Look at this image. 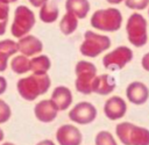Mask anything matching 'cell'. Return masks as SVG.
Instances as JSON below:
<instances>
[{
    "instance_id": "cell-9",
    "label": "cell",
    "mask_w": 149,
    "mask_h": 145,
    "mask_svg": "<svg viewBox=\"0 0 149 145\" xmlns=\"http://www.w3.org/2000/svg\"><path fill=\"white\" fill-rule=\"evenodd\" d=\"M98 116L97 107L88 101H80L69 110V118L78 125H87L95 121Z\"/></svg>"
},
{
    "instance_id": "cell-27",
    "label": "cell",
    "mask_w": 149,
    "mask_h": 145,
    "mask_svg": "<svg viewBox=\"0 0 149 145\" xmlns=\"http://www.w3.org/2000/svg\"><path fill=\"white\" fill-rule=\"evenodd\" d=\"M141 66H142V68L144 71L149 72V52L143 55V57L141 59Z\"/></svg>"
},
{
    "instance_id": "cell-7",
    "label": "cell",
    "mask_w": 149,
    "mask_h": 145,
    "mask_svg": "<svg viewBox=\"0 0 149 145\" xmlns=\"http://www.w3.org/2000/svg\"><path fill=\"white\" fill-rule=\"evenodd\" d=\"M74 74H76V81H74L76 90L84 95L92 94L91 90L92 81L98 74L97 66L91 61L79 60L74 66Z\"/></svg>"
},
{
    "instance_id": "cell-33",
    "label": "cell",
    "mask_w": 149,
    "mask_h": 145,
    "mask_svg": "<svg viewBox=\"0 0 149 145\" xmlns=\"http://www.w3.org/2000/svg\"><path fill=\"white\" fill-rule=\"evenodd\" d=\"M0 1H2V2H5V3L10 5V3H13V2H16L17 0H0Z\"/></svg>"
},
{
    "instance_id": "cell-17",
    "label": "cell",
    "mask_w": 149,
    "mask_h": 145,
    "mask_svg": "<svg viewBox=\"0 0 149 145\" xmlns=\"http://www.w3.org/2000/svg\"><path fill=\"white\" fill-rule=\"evenodd\" d=\"M17 53V44L14 39L6 38L0 41V72H5L8 67L9 58Z\"/></svg>"
},
{
    "instance_id": "cell-22",
    "label": "cell",
    "mask_w": 149,
    "mask_h": 145,
    "mask_svg": "<svg viewBox=\"0 0 149 145\" xmlns=\"http://www.w3.org/2000/svg\"><path fill=\"white\" fill-rule=\"evenodd\" d=\"M10 70L16 74H26L30 71V59L23 55L13 56L9 61Z\"/></svg>"
},
{
    "instance_id": "cell-35",
    "label": "cell",
    "mask_w": 149,
    "mask_h": 145,
    "mask_svg": "<svg viewBox=\"0 0 149 145\" xmlns=\"http://www.w3.org/2000/svg\"><path fill=\"white\" fill-rule=\"evenodd\" d=\"M147 9H148V15H149V6L147 7Z\"/></svg>"
},
{
    "instance_id": "cell-26",
    "label": "cell",
    "mask_w": 149,
    "mask_h": 145,
    "mask_svg": "<svg viewBox=\"0 0 149 145\" xmlns=\"http://www.w3.org/2000/svg\"><path fill=\"white\" fill-rule=\"evenodd\" d=\"M10 116H12V109L9 104L2 99H0V124L8 122Z\"/></svg>"
},
{
    "instance_id": "cell-14",
    "label": "cell",
    "mask_w": 149,
    "mask_h": 145,
    "mask_svg": "<svg viewBox=\"0 0 149 145\" xmlns=\"http://www.w3.org/2000/svg\"><path fill=\"white\" fill-rule=\"evenodd\" d=\"M34 115L36 119L42 123H51L56 119L58 115V109L50 99H43L35 104Z\"/></svg>"
},
{
    "instance_id": "cell-16",
    "label": "cell",
    "mask_w": 149,
    "mask_h": 145,
    "mask_svg": "<svg viewBox=\"0 0 149 145\" xmlns=\"http://www.w3.org/2000/svg\"><path fill=\"white\" fill-rule=\"evenodd\" d=\"M50 100L54 102L58 111H64L71 108L72 102H73V95L69 87L61 85L52 89Z\"/></svg>"
},
{
    "instance_id": "cell-24",
    "label": "cell",
    "mask_w": 149,
    "mask_h": 145,
    "mask_svg": "<svg viewBox=\"0 0 149 145\" xmlns=\"http://www.w3.org/2000/svg\"><path fill=\"white\" fill-rule=\"evenodd\" d=\"M8 20H9V5L0 1V36H2L7 30Z\"/></svg>"
},
{
    "instance_id": "cell-21",
    "label": "cell",
    "mask_w": 149,
    "mask_h": 145,
    "mask_svg": "<svg viewBox=\"0 0 149 145\" xmlns=\"http://www.w3.org/2000/svg\"><path fill=\"white\" fill-rule=\"evenodd\" d=\"M78 24H79V20L74 15L70 13H65L59 21V30L63 35L69 36L77 30Z\"/></svg>"
},
{
    "instance_id": "cell-20",
    "label": "cell",
    "mask_w": 149,
    "mask_h": 145,
    "mask_svg": "<svg viewBox=\"0 0 149 145\" xmlns=\"http://www.w3.org/2000/svg\"><path fill=\"white\" fill-rule=\"evenodd\" d=\"M59 16V9L58 7L52 2H45L43 6L40 7L38 17L43 23H54L58 20Z\"/></svg>"
},
{
    "instance_id": "cell-11",
    "label": "cell",
    "mask_w": 149,
    "mask_h": 145,
    "mask_svg": "<svg viewBox=\"0 0 149 145\" xmlns=\"http://www.w3.org/2000/svg\"><path fill=\"white\" fill-rule=\"evenodd\" d=\"M127 102L119 95L109 96L104 103V114L109 121H119L127 114Z\"/></svg>"
},
{
    "instance_id": "cell-31",
    "label": "cell",
    "mask_w": 149,
    "mask_h": 145,
    "mask_svg": "<svg viewBox=\"0 0 149 145\" xmlns=\"http://www.w3.org/2000/svg\"><path fill=\"white\" fill-rule=\"evenodd\" d=\"M109 5H113V6H115V5H120L121 2H123V0H106Z\"/></svg>"
},
{
    "instance_id": "cell-4",
    "label": "cell",
    "mask_w": 149,
    "mask_h": 145,
    "mask_svg": "<svg viewBox=\"0 0 149 145\" xmlns=\"http://www.w3.org/2000/svg\"><path fill=\"white\" fill-rule=\"evenodd\" d=\"M112 41L107 35L98 34L93 30H86L84 39L79 45V52L87 58H97L101 53L109 50Z\"/></svg>"
},
{
    "instance_id": "cell-29",
    "label": "cell",
    "mask_w": 149,
    "mask_h": 145,
    "mask_svg": "<svg viewBox=\"0 0 149 145\" xmlns=\"http://www.w3.org/2000/svg\"><path fill=\"white\" fill-rule=\"evenodd\" d=\"M29 3L33 6V7H36V8H40L41 6H43L45 2H48L49 0H28Z\"/></svg>"
},
{
    "instance_id": "cell-30",
    "label": "cell",
    "mask_w": 149,
    "mask_h": 145,
    "mask_svg": "<svg viewBox=\"0 0 149 145\" xmlns=\"http://www.w3.org/2000/svg\"><path fill=\"white\" fill-rule=\"evenodd\" d=\"M36 145H56V144L51 139H42L38 143H36Z\"/></svg>"
},
{
    "instance_id": "cell-23",
    "label": "cell",
    "mask_w": 149,
    "mask_h": 145,
    "mask_svg": "<svg viewBox=\"0 0 149 145\" xmlns=\"http://www.w3.org/2000/svg\"><path fill=\"white\" fill-rule=\"evenodd\" d=\"M94 145H118L115 137L107 130H100L94 137Z\"/></svg>"
},
{
    "instance_id": "cell-34",
    "label": "cell",
    "mask_w": 149,
    "mask_h": 145,
    "mask_svg": "<svg viewBox=\"0 0 149 145\" xmlns=\"http://www.w3.org/2000/svg\"><path fill=\"white\" fill-rule=\"evenodd\" d=\"M1 145H15V144L12 143V142H5V143H2Z\"/></svg>"
},
{
    "instance_id": "cell-1",
    "label": "cell",
    "mask_w": 149,
    "mask_h": 145,
    "mask_svg": "<svg viewBox=\"0 0 149 145\" xmlns=\"http://www.w3.org/2000/svg\"><path fill=\"white\" fill-rule=\"evenodd\" d=\"M51 87V79L48 74H30L17 80L16 89L19 95L26 101H34L44 95Z\"/></svg>"
},
{
    "instance_id": "cell-15",
    "label": "cell",
    "mask_w": 149,
    "mask_h": 145,
    "mask_svg": "<svg viewBox=\"0 0 149 145\" xmlns=\"http://www.w3.org/2000/svg\"><path fill=\"white\" fill-rule=\"evenodd\" d=\"M115 88H116L115 78L108 73H102L99 75L98 74L95 75V78L92 81L91 90L94 94L107 96V95H111L115 90Z\"/></svg>"
},
{
    "instance_id": "cell-28",
    "label": "cell",
    "mask_w": 149,
    "mask_h": 145,
    "mask_svg": "<svg viewBox=\"0 0 149 145\" xmlns=\"http://www.w3.org/2000/svg\"><path fill=\"white\" fill-rule=\"evenodd\" d=\"M7 86H8V84H7L6 78L0 75V95H2L7 90Z\"/></svg>"
},
{
    "instance_id": "cell-3",
    "label": "cell",
    "mask_w": 149,
    "mask_h": 145,
    "mask_svg": "<svg viewBox=\"0 0 149 145\" xmlns=\"http://www.w3.org/2000/svg\"><path fill=\"white\" fill-rule=\"evenodd\" d=\"M115 136L122 145H149V129L132 122L118 123Z\"/></svg>"
},
{
    "instance_id": "cell-32",
    "label": "cell",
    "mask_w": 149,
    "mask_h": 145,
    "mask_svg": "<svg viewBox=\"0 0 149 145\" xmlns=\"http://www.w3.org/2000/svg\"><path fill=\"white\" fill-rule=\"evenodd\" d=\"M3 138H5V132H3V130L0 128V143H2Z\"/></svg>"
},
{
    "instance_id": "cell-6",
    "label": "cell",
    "mask_w": 149,
    "mask_h": 145,
    "mask_svg": "<svg viewBox=\"0 0 149 145\" xmlns=\"http://www.w3.org/2000/svg\"><path fill=\"white\" fill-rule=\"evenodd\" d=\"M36 23V16L34 12L24 6L20 5L14 10V19L10 26V34L15 38H21L24 35H28Z\"/></svg>"
},
{
    "instance_id": "cell-12",
    "label": "cell",
    "mask_w": 149,
    "mask_h": 145,
    "mask_svg": "<svg viewBox=\"0 0 149 145\" xmlns=\"http://www.w3.org/2000/svg\"><path fill=\"white\" fill-rule=\"evenodd\" d=\"M126 99L135 106H142L149 100L148 86L139 80L132 81L126 87Z\"/></svg>"
},
{
    "instance_id": "cell-8",
    "label": "cell",
    "mask_w": 149,
    "mask_h": 145,
    "mask_svg": "<svg viewBox=\"0 0 149 145\" xmlns=\"http://www.w3.org/2000/svg\"><path fill=\"white\" fill-rule=\"evenodd\" d=\"M134 58L133 50L127 45H120L107 52L102 57V65L109 71H120L125 68Z\"/></svg>"
},
{
    "instance_id": "cell-13",
    "label": "cell",
    "mask_w": 149,
    "mask_h": 145,
    "mask_svg": "<svg viewBox=\"0 0 149 145\" xmlns=\"http://www.w3.org/2000/svg\"><path fill=\"white\" fill-rule=\"evenodd\" d=\"M16 44H17V52H20V55H23L28 58L40 55L43 51L42 41L38 37L30 35V34L24 35L21 38H19Z\"/></svg>"
},
{
    "instance_id": "cell-2",
    "label": "cell",
    "mask_w": 149,
    "mask_h": 145,
    "mask_svg": "<svg viewBox=\"0 0 149 145\" xmlns=\"http://www.w3.org/2000/svg\"><path fill=\"white\" fill-rule=\"evenodd\" d=\"M122 14L115 7L100 8L93 12L90 19V24L93 29L102 32H115L122 26Z\"/></svg>"
},
{
    "instance_id": "cell-18",
    "label": "cell",
    "mask_w": 149,
    "mask_h": 145,
    "mask_svg": "<svg viewBox=\"0 0 149 145\" xmlns=\"http://www.w3.org/2000/svg\"><path fill=\"white\" fill-rule=\"evenodd\" d=\"M65 9L66 13L74 15L78 20H81L88 15L91 5L88 0H65Z\"/></svg>"
},
{
    "instance_id": "cell-5",
    "label": "cell",
    "mask_w": 149,
    "mask_h": 145,
    "mask_svg": "<svg viewBox=\"0 0 149 145\" xmlns=\"http://www.w3.org/2000/svg\"><path fill=\"white\" fill-rule=\"evenodd\" d=\"M126 34L128 42L135 48H142L148 42V22L139 12L129 15L126 22Z\"/></svg>"
},
{
    "instance_id": "cell-10",
    "label": "cell",
    "mask_w": 149,
    "mask_h": 145,
    "mask_svg": "<svg viewBox=\"0 0 149 145\" xmlns=\"http://www.w3.org/2000/svg\"><path fill=\"white\" fill-rule=\"evenodd\" d=\"M58 145H81L83 133L74 124H63L56 130Z\"/></svg>"
},
{
    "instance_id": "cell-25",
    "label": "cell",
    "mask_w": 149,
    "mask_h": 145,
    "mask_svg": "<svg viewBox=\"0 0 149 145\" xmlns=\"http://www.w3.org/2000/svg\"><path fill=\"white\" fill-rule=\"evenodd\" d=\"M123 2L127 8L135 12L147 9V7L149 6V0H123Z\"/></svg>"
},
{
    "instance_id": "cell-19",
    "label": "cell",
    "mask_w": 149,
    "mask_h": 145,
    "mask_svg": "<svg viewBox=\"0 0 149 145\" xmlns=\"http://www.w3.org/2000/svg\"><path fill=\"white\" fill-rule=\"evenodd\" d=\"M51 68V60L49 56L40 53L30 58V71L33 74L42 75L48 74V71Z\"/></svg>"
}]
</instances>
